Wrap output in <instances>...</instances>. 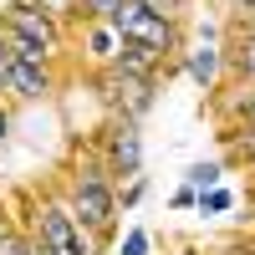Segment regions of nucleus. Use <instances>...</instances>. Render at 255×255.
I'll list each match as a JSON object with an SVG mask.
<instances>
[{"instance_id":"obj_23","label":"nucleus","mask_w":255,"mask_h":255,"mask_svg":"<svg viewBox=\"0 0 255 255\" xmlns=\"http://www.w3.org/2000/svg\"><path fill=\"white\" fill-rule=\"evenodd\" d=\"M10 128H15V113H10V102H0V148H5V138H10Z\"/></svg>"},{"instance_id":"obj_10","label":"nucleus","mask_w":255,"mask_h":255,"mask_svg":"<svg viewBox=\"0 0 255 255\" xmlns=\"http://www.w3.org/2000/svg\"><path fill=\"white\" fill-rule=\"evenodd\" d=\"M225 72L255 87V26H235V41H225Z\"/></svg>"},{"instance_id":"obj_11","label":"nucleus","mask_w":255,"mask_h":255,"mask_svg":"<svg viewBox=\"0 0 255 255\" xmlns=\"http://www.w3.org/2000/svg\"><path fill=\"white\" fill-rule=\"evenodd\" d=\"M113 67H118L123 77H138V82H163V61H158L153 51H143V46H133V41H123V46H118V56H113Z\"/></svg>"},{"instance_id":"obj_26","label":"nucleus","mask_w":255,"mask_h":255,"mask_svg":"<svg viewBox=\"0 0 255 255\" xmlns=\"http://www.w3.org/2000/svg\"><path fill=\"white\" fill-rule=\"evenodd\" d=\"M174 255H199V250H174Z\"/></svg>"},{"instance_id":"obj_24","label":"nucleus","mask_w":255,"mask_h":255,"mask_svg":"<svg viewBox=\"0 0 255 255\" xmlns=\"http://www.w3.org/2000/svg\"><path fill=\"white\" fill-rule=\"evenodd\" d=\"M240 128H255V102H250V113H245V123Z\"/></svg>"},{"instance_id":"obj_1","label":"nucleus","mask_w":255,"mask_h":255,"mask_svg":"<svg viewBox=\"0 0 255 255\" xmlns=\"http://www.w3.org/2000/svg\"><path fill=\"white\" fill-rule=\"evenodd\" d=\"M61 189H67V209H72V220L87 230V235L108 250L118 240V220H123V209H118V184L108 179V168H102L97 153H77L67 163V179H61Z\"/></svg>"},{"instance_id":"obj_12","label":"nucleus","mask_w":255,"mask_h":255,"mask_svg":"<svg viewBox=\"0 0 255 255\" xmlns=\"http://www.w3.org/2000/svg\"><path fill=\"white\" fill-rule=\"evenodd\" d=\"M225 174H230V163H225V158H194V163L184 168V184L194 189V194H204V189L225 184Z\"/></svg>"},{"instance_id":"obj_9","label":"nucleus","mask_w":255,"mask_h":255,"mask_svg":"<svg viewBox=\"0 0 255 255\" xmlns=\"http://www.w3.org/2000/svg\"><path fill=\"white\" fill-rule=\"evenodd\" d=\"M82 51H87V67L97 72V67H113V56H118V46H123V41H118V31L108 26V20H82Z\"/></svg>"},{"instance_id":"obj_5","label":"nucleus","mask_w":255,"mask_h":255,"mask_svg":"<svg viewBox=\"0 0 255 255\" xmlns=\"http://www.w3.org/2000/svg\"><path fill=\"white\" fill-rule=\"evenodd\" d=\"M87 82H92V92L102 97L108 118H133V123H143L148 113H153L158 87H163V82H138V77H123L118 67H97Z\"/></svg>"},{"instance_id":"obj_6","label":"nucleus","mask_w":255,"mask_h":255,"mask_svg":"<svg viewBox=\"0 0 255 255\" xmlns=\"http://www.w3.org/2000/svg\"><path fill=\"white\" fill-rule=\"evenodd\" d=\"M0 31L20 36V41H36V46L51 51L56 61L67 56V26H56V20L46 10H36L31 0H5V5H0Z\"/></svg>"},{"instance_id":"obj_4","label":"nucleus","mask_w":255,"mask_h":255,"mask_svg":"<svg viewBox=\"0 0 255 255\" xmlns=\"http://www.w3.org/2000/svg\"><path fill=\"white\" fill-rule=\"evenodd\" d=\"M31 220H36V230L31 235L41 240V245H51V250H61V255H102V245L82 230L77 220H72V209H67V199L61 194H36V209H31Z\"/></svg>"},{"instance_id":"obj_20","label":"nucleus","mask_w":255,"mask_h":255,"mask_svg":"<svg viewBox=\"0 0 255 255\" xmlns=\"http://www.w3.org/2000/svg\"><path fill=\"white\" fill-rule=\"evenodd\" d=\"M230 26H255V0H225Z\"/></svg>"},{"instance_id":"obj_27","label":"nucleus","mask_w":255,"mask_h":255,"mask_svg":"<svg viewBox=\"0 0 255 255\" xmlns=\"http://www.w3.org/2000/svg\"><path fill=\"white\" fill-rule=\"evenodd\" d=\"M245 168H250V174H255V158H250V163H245Z\"/></svg>"},{"instance_id":"obj_7","label":"nucleus","mask_w":255,"mask_h":255,"mask_svg":"<svg viewBox=\"0 0 255 255\" xmlns=\"http://www.w3.org/2000/svg\"><path fill=\"white\" fill-rule=\"evenodd\" d=\"M61 61H20L15 56V67L5 77V102H46L56 97V82H61Z\"/></svg>"},{"instance_id":"obj_28","label":"nucleus","mask_w":255,"mask_h":255,"mask_svg":"<svg viewBox=\"0 0 255 255\" xmlns=\"http://www.w3.org/2000/svg\"><path fill=\"white\" fill-rule=\"evenodd\" d=\"M250 250H255V240H250Z\"/></svg>"},{"instance_id":"obj_25","label":"nucleus","mask_w":255,"mask_h":255,"mask_svg":"<svg viewBox=\"0 0 255 255\" xmlns=\"http://www.w3.org/2000/svg\"><path fill=\"white\" fill-rule=\"evenodd\" d=\"M0 102H5V77H0Z\"/></svg>"},{"instance_id":"obj_3","label":"nucleus","mask_w":255,"mask_h":255,"mask_svg":"<svg viewBox=\"0 0 255 255\" xmlns=\"http://www.w3.org/2000/svg\"><path fill=\"white\" fill-rule=\"evenodd\" d=\"M92 153L102 158L113 184H128L143 174V123L133 118H102L97 138H92Z\"/></svg>"},{"instance_id":"obj_17","label":"nucleus","mask_w":255,"mask_h":255,"mask_svg":"<svg viewBox=\"0 0 255 255\" xmlns=\"http://www.w3.org/2000/svg\"><path fill=\"white\" fill-rule=\"evenodd\" d=\"M31 5H36V10H46L56 26H67V31L77 26V0H31Z\"/></svg>"},{"instance_id":"obj_21","label":"nucleus","mask_w":255,"mask_h":255,"mask_svg":"<svg viewBox=\"0 0 255 255\" xmlns=\"http://www.w3.org/2000/svg\"><path fill=\"white\" fill-rule=\"evenodd\" d=\"M194 199H199L194 189H189V184H179L174 194H168V209H179V215H194Z\"/></svg>"},{"instance_id":"obj_18","label":"nucleus","mask_w":255,"mask_h":255,"mask_svg":"<svg viewBox=\"0 0 255 255\" xmlns=\"http://www.w3.org/2000/svg\"><path fill=\"white\" fill-rule=\"evenodd\" d=\"M118 5H123V0H77V26H82V20H108Z\"/></svg>"},{"instance_id":"obj_14","label":"nucleus","mask_w":255,"mask_h":255,"mask_svg":"<svg viewBox=\"0 0 255 255\" xmlns=\"http://www.w3.org/2000/svg\"><path fill=\"white\" fill-rule=\"evenodd\" d=\"M113 245H118V255H153V230L148 225H128Z\"/></svg>"},{"instance_id":"obj_19","label":"nucleus","mask_w":255,"mask_h":255,"mask_svg":"<svg viewBox=\"0 0 255 255\" xmlns=\"http://www.w3.org/2000/svg\"><path fill=\"white\" fill-rule=\"evenodd\" d=\"M0 255H36V245H31V235H20V230H0Z\"/></svg>"},{"instance_id":"obj_2","label":"nucleus","mask_w":255,"mask_h":255,"mask_svg":"<svg viewBox=\"0 0 255 255\" xmlns=\"http://www.w3.org/2000/svg\"><path fill=\"white\" fill-rule=\"evenodd\" d=\"M108 26L118 31V41H133V46L153 51V56L163 61V77L179 72V56H184V46H189V26H174V20L143 10L138 0H123V5L108 15Z\"/></svg>"},{"instance_id":"obj_15","label":"nucleus","mask_w":255,"mask_h":255,"mask_svg":"<svg viewBox=\"0 0 255 255\" xmlns=\"http://www.w3.org/2000/svg\"><path fill=\"white\" fill-rule=\"evenodd\" d=\"M138 5L163 15V20H174V26H189V0H138Z\"/></svg>"},{"instance_id":"obj_8","label":"nucleus","mask_w":255,"mask_h":255,"mask_svg":"<svg viewBox=\"0 0 255 255\" xmlns=\"http://www.w3.org/2000/svg\"><path fill=\"white\" fill-rule=\"evenodd\" d=\"M179 72L194 82V87L209 97V92H220L225 87V41H189L184 56H179Z\"/></svg>"},{"instance_id":"obj_13","label":"nucleus","mask_w":255,"mask_h":255,"mask_svg":"<svg viewBox=\"0 0 255 255\" xmlns=\"http://www.w3.org/2000/svg\"><path fill=\"white\" fill-rule=\"evenodd\" d=\"M230 209H235V189H230V184H215V189H204V194L194 199L199 220H220V215H230Z\"/></svg>"},{"instance_id":"obj_22","label":"nucleus","mask_w":255,"mask_h":255,"mask_svg":"<svg viewBox=\"0 0 255 255\" xmlns=\"http://www.w3.org/2000/svg\"><path fill=\"white\" fill-rule=\"evenodd\" d=\"M10 67H15V51H10V36L0 31V77H10Z\"/></svg>"},{"instance_id":"obj_16","label":"nucleus","mask_w":255,"mask_h":255,"mask_svg":"<svg viewBox=\"0 0 255 255\" xmlns=\"http://www.w3.org/2000/svg\"><path fill=\"white\" fill-rule=\"evenodd\" d=\"M148 199V174H138V179H128V184H118V209L128 215V209H138Z\"/></svg>"}]
</instances>
